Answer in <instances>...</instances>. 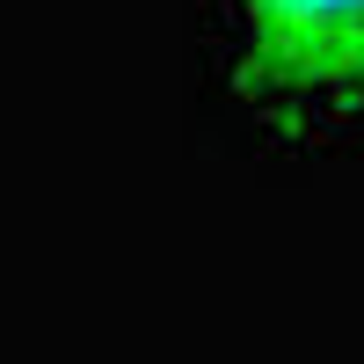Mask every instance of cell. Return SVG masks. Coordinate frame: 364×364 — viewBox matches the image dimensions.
I'll return each instance as SVG.
<instances>
[{
	"label": "cell",
	"instance_id": "6da1fadb",
	"mask_svg": "<svg viewBox=\"0 0 364 364\" xmlns=\"http://www.w3.org/2000/svg\"><path fill=\"white\" fill-rule=\"evenodd\" d=\"M233 87L291 132L364 117V0H226Z\"/></svg>",
	"mask_w": 364,
	"mask_h": 364
}]
</instances>
